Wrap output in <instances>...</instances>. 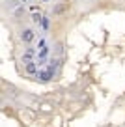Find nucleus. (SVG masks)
<instances>
[{"label":"nucleus","mask_w":125,"mask_h":127,"mask_svg":"<svg viewBox=\"0 0 125 127\" xmlns=\"http://www.w3.org/2000/svg\"><path fill=\"white\" fill-rule=\"evenodd\" d=\"M19 39L23 41V43L30 45L32 41L35 39V30H34V28H30V26H24V28H21V32H19Z\"/></svg>","instance_id":"f257e3e1"},{"label":"nucleus","mask_w":125,"mask_h":127,"mask_svg":"<svg viewBox=\"0 0 125 127\" xmlns=\"http://www.w3.org/2000/svg\"><path fill=\"white\" fill-rule=\"evenodd\" d=\"M69 8H71V4L69 2H56L54 6H52V15L54 17H62V15H65L67 11H69Z\"/></svg>","instance_id":"f03ea898"},{"label":"nucleus","mask_w":125,"mask_h":127,"mask_svg":"<svg viewBox=\"0 0 125 127\" xmlns=\"http://www.w3.org/2000/svg\"><path fill=\"white\" fill-rule=\"evenodd\" d=\"M35 56H37V49L26 47V49H24V52H23V56H21V62H23V64H28V62H32Z\"/></svg>","instance_id":"7ed1b4c3"},{"label":"nucleus","mask_w":125,"mask_h":127,"mask_svg":"<svg viewBox=\"0 0 125 127\" xmlns=\"http://www.w3.org/2000/svg\"><path fill=\"white\" fill-rule=\"evenodd\" d=\"M51 79H54V71H51V69H39L35 75V80H39V82H49Z\"/></svg>","instance_id":"20e7f679"},{"label":"nucleus","mask_w":125,"mask_h":127,"mask_svg":"<svg viewBox=\"0 0 125 127\" xmlns=\"http://www.w3.org/2000/svg\"><path fill=\"white\" fill-rule=\"evenodd\" d=\"M24 71H26V75H37V71H39V64L35 62V60H32V62H28V64H24Z\"/></svg>","instance_id":"39448f33"},{"label":"nucleus","mask_w":125,"mask_h":127,"mask_svg":"<svg viewBox=\"0 0 125 127\" xmlns=\"http://www.w3.org/2000/svg\"><path fill=\"white\" fill-rule=\"evenodd\" d=\"M41 28H43L45 32L51 28V17H49V15H43V19H41Z\"/></svg>","instance_id":"423d86ee"},{"label":"nucleus","mask_w":125,"mask_h":127,"mask_svg":"<svg viewBox=\"0 0 125 127\" xmlns=\"http://www.w3.org/2000/svg\"><path fill=\"white\" fill-rule=\"evenodd\" d=\"M41 19H43V15H41L39 11L32 15V23H35V24H41Z\"/></svg>","instance_id":"0eeeda50"},{"label":"nucleus","mask_w":125,"mask_h":127,"mask_svg":"<svg viewBox=\"0 0 125 127\" xmlns=\"http://www.w3.org/2000/svg\"><path fill=\"white\" fill-rule=\"evenodd\" d=\"M49 64H51V65H49L47 69H51V71H56V67H58V64H60V62H58V60H54V58H52Z\"/></svg>","instance_id":"6e6552de"},{"label":"nucleus","mask_w":125,"mask_h":127,"mask_svg":"<svg viewBox=\"0 0 125 127\" xmlns=\"http://www.w3.org/2000/svg\"><path fill=\"white\" fill-rule=\"evenodd\" d=\"M23 13H24V8H23V6H19L17 9H13V17H21Z\"/></svg>","instance_id":"1a4fd4ad"},{"label":"nucleus","mask_w":125,"mask_h":127,"mask_svg":"<svg viewBox=\"0 0 125 127\" xmlns=\"http://www.w3.org/2000/svg\"><path fill=\"white\" fill-rule=\"evenodd\" d=\"M67 2H69V0H67Z\"/></svg>","instance_id":"9d476101"}]
</instances>
